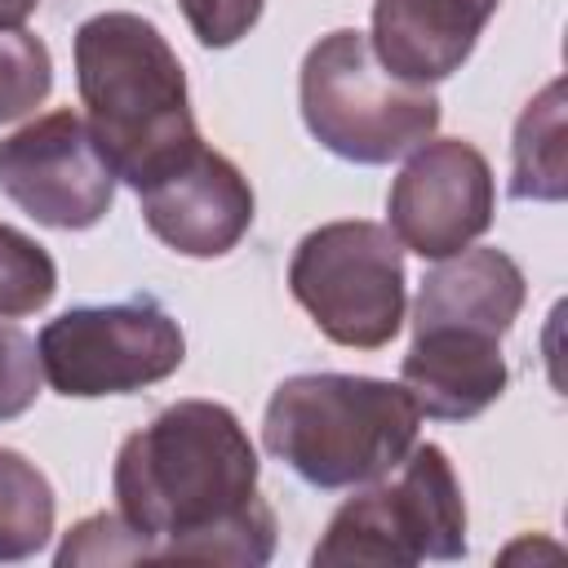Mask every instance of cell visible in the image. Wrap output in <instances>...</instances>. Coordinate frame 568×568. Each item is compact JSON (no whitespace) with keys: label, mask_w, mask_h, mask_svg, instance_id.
<instances>
[{"label":"cell","mask_w":568,"mask_h":568,"mask_svg":"<svg viewBox=\"0 0 568 568\" xmlns=\"http://www.w3.org/2000/svg\"><path fill=\"white\" fill-rule=\"evenodd\" d=\"M257 448L213 399H178L115 453V506L142 537V559L266 564L275 510L257 497Z\"/></svg>","instance_id":"1"},{"label":"cell","mask_w":568,"mask_h":568,"mask_svg":"<svg viewBox=\"0 0 568 568\" xmlns=\"http://www.w3.org/2000/svg\"><path fill=\"white\" fill-rule=\"evenodd\" d=\"M75 84L98 151L133 191L200 142L186 71L142 13H93L75 27Z\"/></svg>","instance_id":"2"},{"label":"cell","mask_w":568,"mask_h":568,"mask_svg":"<svg viewBox=\"0 0 568 568\" xmlns=\"http://www.w3.org/2000/svg\"><path fill=\"white\" fill-rule=\"evenodd\" d=\"M417 404L399 382L364 373L284 377L262 417V444L311 488L386 479L417 444Z\"/></svg>","instance_id":"3"},{"label":"cell","mask_w":568,"mask_h":568,"mask_svg":"<svg viewBox=\"0 0 568 568\" xmlns=\"http://www.w3.org/2000/svg\"><path fill=\"white\" fill-rule=\"evenodd\" d=\"M297 98L311 138L351 164H390L439 129L430 84L395 80L355 27L328 31L306 49Z\"/></svg>","instance_id":"4"},{"label":"cell","mask_w":568,"mask_h":568,"mask_svg":"<svg viewBox=\"0 0 568 568\" xmlns=\"http://www.w3.org/2000/svg\"><path fill=\"white\" fill-rule=\"evenodd\" d=\"M390 484L373 479L364 493L337 506L315 564H390L408 568L422 559H462L466 546V497L457 470L439 444H413L395 466Z\"/></svg>","instance_id":"5"},{"label":"cell","mask_w":568,"mask_h":568,"mask_svg":"<svg viewBox=\"0 0 568 568\" xmlns=\"http://www.w3.org/2000/svg\"><path fill=\"white\" fill-rule=\"evenodd\" d=\"M404 248L382 222H324L293 248L288 293L315 328L351 351L386 346L408 306Z\"/></svg>","instance_id":"6"},{"label":"cell","mask_w":568,"mask_h":568,"mask_svg":"<svg viewBox=\"0 0 568 568\" xmlns=\"http://www.w3.org/2000/svg\"><path fill=\"white\" fill-rule=\"evenodd\" d=\"M40 377L67 399L133 395L173 377L186 359L182 324L151 297L71 306L36 337Z\"/></svg>","instance_id":"7"},{"label":"cell","mask_w":568,"mask_h":568,"mask_svg":"<svg viewBox=\"0 0 568 568\" xmlns=\"http://www.w3.org/2000/svg\"><path fill=\"white\" fill-rule=\"evenodd\" d=\"M0 191L40 226L89 231L115 200V169L80 111L36 115L0 142Z\"/></svg>","instance_id":"8"},{"label":"cell","mask_w":568,"mask_h":568,"mask_svg":"<svg viewBox=\"0 0 568 568\" xmlns=\"http://www.w3.org/2000/svg\"><path fill=\"white\" fill-rule=\"evenodd\" d=\"M497 191L479 146L462 138H426L390 182L386 217L399 248L444 262L493 226Z\"/></svg>","instance_id":"9"},{"label":"cell","mask_w":568,"mask_h":568,"mask_svg":"<svg viewBox=\"0 0 568 568\" xmlns=\"http://www.w3.org/2000/svg\"><path fill=\"white\" fill-rule=\"evenodd\" d=\"M142 222L160 244L182 257H222L253 226V186L248 178L213 146L191 142L142 186Z\"/></svg>","instance_id":"10"},{"label":"cell","mask_w":568,"mask_h":568,"mask_svg":"<svg viewBox=\"0 0 568 568\" xmlns=\"http://www.w3.org/2000/svg\"><path fill=\"white\" fill-rule=\"evenodd\" d=\"M510 382L501 337L457 324L413 328V346L399 364V386L430 422H470L501 399Z\"/></svg>","instance_id":"11"},{"label":"cell","mask_w":568,"mask_h":568,"mask_svg":"<svg viewBox=\"0 0 568 568\" xmlns=\"http://www.w3.org/2000/svg\"><path fill=\"white\" fill-rule=\"evenodd\" d=\"M501 0H373V58L404 84L462 71Z\"/></svg>","instance_id":"12"},{"label":"cell","mask_w":568,"mask_h":568,"mask_svg":"<svg viewBox=\"0 0 568 568\" xmlns=\"http://www.w3.org/2000/svg\"><path fill=\"white\" fill-rule=\"evenodd\" d=\"M524 271L501 248H462L426 271L413 306V328L457 324L506 337L524 311Z\"/></svg>","instance_id":"13"},{"label":"cell","mask_w":568,"mask_h":568,"mask_svg":"<svg viewBox=\"0 0 568 568\" xmlns=\"http://www.w3.org/2000/svg\"><path fill=\"white\" fill-rule=\"evenodd\" d=\"M564 80H550L515 120L510 142V195L515 200H564L568 160H564Z\"/></svg>","instance_id":"14"},{"label":"cell","mask_w":568,"mask_h":568,"mask_svg":"<svg viewBox=\"0 0 568 568\" xmlns=\"http://www.w3.org/2000/svg\"><path fill=\"white\" fill-rule=\"evenodd\" d=\"M53 484L36 462L0 448V564L36 559L53 537Z\"/></svg>","instance_id":"15"},{"label":"cell","mask_w":568,"mask_h":568,"mask_svg":"<svg viewBox=\"0 0 568 568\" xmlns=\"http://www.w3.org/2000/svg\"><path fill=\"white\" fill-rule=\"evenodd\" d=\"M58 293V266L44 244L0 222V320L36 315Z\"/></svg>","instance_id":"16"},{"label":"cell","mask_w":568,"mask_h":568,"mask_svg":"<svg viewBox=\"0 0 568 568\" xmlns=\"http://www.w3.org/2000/svg\"><path fill=\"white\" fill-rule=\"evenodd\" d=\"M53 89V58L40 36L0 27V124L31 115Z\"/></svg>","instance_id":"17"},{"label":"cell","mask_w":568,"mask_h":568,"mask_svg":"<svg viewBox=\"0 0 568 568\" xmlns=\"http://www.w3.org/2000/svg\"><path fill=\"white\" fill-rule=\"evenodd\" d=\"M133 559H142V537L120 519V510L80 519L53 555L58 568H71V564H133Z\"/></svg>","instance_id":"18"},{"label":"cell","mask_w":568,"mask_h":568,"mask_svg":"<svg viewBox=\"0 0 568 568\" xmlns=\"http://www.w3.org/2000/svg\"><path fill=\"white\" fill-rule=\"evenodd\" d=\"M40 395V355L18 324H0V422L22 417Z\"/></svg>","instance_id":"19"},{"label":"cell","mask_w":568,"mask_h":568,"mask_svg":"<svg viewBox=\"0 0 568 568\" xmlns=\"http://www.w3.org/2000/svg\"><path fill=\"white\" fill-rule=\"evenodd\" d=\"M182 4V18L191 27V36L204 44V49H231L235 40H244L266 0H178Z\"/></svg>","instance_id":"20"},{"label":"cell","mask_w":568,"mask_h":568,"mask_svg":"<svg viewBox=\"0 0 568 568\" xmlns=\"http://www.w3.org/2000/svg\"><path fill=\"white\" fill-rule=\"evenodd\" d=\"M36 9H40V0H0V27H22Z\"/></svg>","instance_id":"21"}]
</instances>
